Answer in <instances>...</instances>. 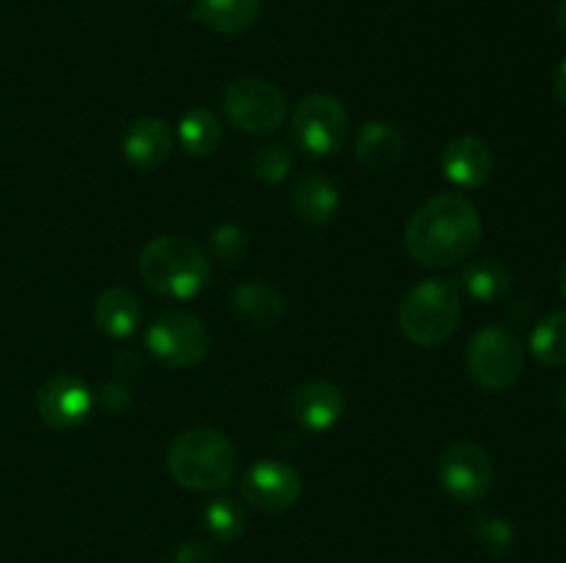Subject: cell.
<instances>
[{"instance_id": "obj_31", "label": "cell", "mask_w": 566, "mask_h": 563, "mask_svg": "<svg viewBox=\"0 0 566 563\" xmlns=\"http://www.w3.org/2000/svg\"><path fill=\"white\" fill-rule=\"evenodd\" d=\"M556 403H558V408L566 414V375L558 381V386H556Z\"/></svg>"}, {"instance_id": "obj_2", "label": "cell", "mask_w": 566, "mask_h": 563, "mask_svg": "<svg viewBox=\"0 0 566 563\" xmlns=\"http://www.w3.org/2000/svg\"><path fill=\"white\" fill-rule=\"evenodd\" d=\"M166 469L191 491H219L238 472V447L216 428H188L169 445Z\"/></svg>"}, {"instance_id": "obj_1", "label": "cell", "mask_w": 566, "mask_h": 563, "mask_svg": "<svg viewBox=\"0 0 566 563\" xmlns=\"http://www.w3.org/2000/svg\"><path fill=\"white\" fill-rule=\"evenodd\" d=\"M479 208L462 193H434L407 221L403 246L423 268L446 270L464 263L481 243Z\"/></svg>"}, {"instance_id": "obj_15", "label": "cell", "mask_w": 566, "mask_h": 563, "mask_svg": "<svg viewBox=\"0 0 566 563\" xmlns=\"http://www.w3.org/2000/svg\"><path fill=\"white\" fill-rule=\"evenodd\" d=\"M291 208L302 224L326 226L337 219L343 208L340 188L321 171H307L293 185Z\"/></svg>"}, {"instance_id": "obj_6", "label": "cell", "mask_w": 566, "mask_h": 563, "mask_svg": "<svg viewBox=\"0 0 566 563\" xmlns=\"http://www.w3.org/2000/svg\"><path fill=\"white\" fill-rule=\"evenodd\" d=\"M227 121L249 136H269L280 130L287 116V97L265 77H238L221 94Z\"/></svg>"}, {"instance_id": "obj_9", "label": "cell", "mask_w": 566, "mask_h": 563, "mask_svg": "<svg viewBox=\"0 0 566 563\" xmlns=\"http://www.w3.org/2000/svg\"><path fill=\"white\" fill-rule=\"evenodd\" d=\"M437 478L446 495L457 502H479L490 495L495 467L490 453L475 442H453L437 458Z\"/></svg>"}, {"instance_id": "obj_26", "label": "cell", "mask_w": 566, "mask_h": 563, "mask_svg": "<svg viewBox=\"0 0 566 563\" xmlns=\"http://www.w3.org/2000/svg\"><path fill=\"white\" fill-rule=\"evenodd\" d=\"M293 169V158L282 144H263L258 152L252 155V171L258 180L276 185V182L285 180Z\"/></svg>"}, {"instance_id": "obj_28", "label": "cell", "mask_w": 566, "mask_h": 563, "mask_svg": "<svg viewBox=\"0 0 566 563\" xmlns=\"http://www.w3.org/2000/svg\"><path fill=\"white\" fill-rule=\"evenodd\" d=\"M171 561L175 563H216V550L210 541L188 539L177 546L175 555H171Z\"/></svg>"}, {"instance_id": "obj_3", "label": "cell", "mask_w": 566, "mask_h": 563, "mask_svg": "<svg viewBox=\"0 0 566 563\" xmlns=\"http://www.w3.org/2000/svg\"><path fill=\"white\" fill-rule=\"evenodd\" d=\"M138 274L158 296L188 301L208 287L210 257L188 237L160 235L142 248Z\"/></svg>"}, {"instance_id": "obj_29", "label": "cell", "mask_w": 566, "mask_h": 563, "mask_svg": "<svg viewBox=\"0 0 566 563\" xmlns=\"http://www.w3.org/2000/svg\"><path fill=\"white\" fill-rule=\"evenodd\" d=\"M142 368H144L142 357H138L136 351H130V348H125V351H119L114 357V370L119 375H136Z\"/></svg>"}, {"instance_id": "obj_17", "label": "cell", "mask_w": 566, "mask_h": 563, "mask_svg": "<svg viewBox=\"0 0 566 563\" xmlns=\"http://www.w3.org/2000/svg\"><path fill=\"white\" fill-rule=\"evenodd\" d=\"M232 312L254 329H274L285 320V298L265 282H243L230 296Z\"/></svg>"}, {"instance_id": "obj_23", "label": "cell", "mask_w": 566, "mask_h": 563, "mask_svg": "<svg viewBox=\"0 0 566 563\" xmlns=\"http://www.w3.org/2000/svg\"><path fill=\"white\" fill-rule=\"evenodd\" d=\"M202 524L210 539L221 541V544H230V541L241 539L243 530H247V511L232 497H213L205 506Z\"/></svg>"}, {"instance_id": "obj_32", "label": "cell", "mask_w": 566, "mask_h": 563, "mask_svg": "<svg viewBox=\"0 0 566 563\" xmlns=\"http://www.w3.org/2000/svg\"><path fill=\"white\" fill-rule=\"evenodd\" d=\"M556 25H558V31H562L566 36V0H562V3H558V9H556Z\"/></svg>"}, {"instance_id": "obj_4", "label": "cell", "mask_w": 566, "mask_h": 563, "mask_svg": "<svg viewBox=\"0 0 566 563\" xmlns=\"http://www.w3.org/2000/svg\"><path fill=\"white\" fill-rule=\"evenodd\" d=\"M462 323V290L453 279H420L398 304V329L409 342L434 348L451 340Z\"/></svg>"}, {"instance_id": "obj_13", "label": "cell", "mask_w": 566, "mask_h": 563, "mask_svg": "<svg viewBox=\"0 0 566 563\" xmlns=\"http://www.w3.org/2000/svg\"><path fill=\"white\" fill-rule=\"evenodd\" d=\"M442 174L462 191H475L486 185V180L495 171V155L490 144L479 136H459L448 141V147L440 155Z\"/></svg>"}, {"instance_id": "obj_22", "label": "cell", "mask_w": 566, "mask_h": 563, "mask_svg": "<svg viewBox=\"0 0 566 563\" xmlns=\"http://www.w3.org/2000/svg\"><path fill=\"white\" fill-rule=\"evenodd\" d=\"M531 353L542 368H566V312H551L531 331Z\"/></svg>"}, {"instance_id": "obj_7", "label": "cell", "mask_w": 566, "mask_h": 563, "mask_svg": "<svg viewBox=\"0 0 566 563\" xmlns=\"http://www.w3.org/2000/svg\"><path fill=\"white\" fill-rule=\"evenodd\" d=\"M348 127H352V119H348L346 105L335 94L315 92L296 105L291 136L304 155L329 158L346 147Z\"/></svg>"}, {"instance_id": "obj_11", "label": "cell", "mask_w": 566, "mask_h": 563, "mask_svg": "<svg viewBox=\"0 0 566 563\" xmlns=\"http://www.w3.org/2000/svg\"><path fill=\"white\" fill-rule=\"evenodd\" d=\"M94 392L83 379L70 373L53 375L36 392V414L53 431H72L88 419Z\"/></svg>"}, {"instance_id": "obj_27", "label": "cell", "mask_w": 566, "mask_h": 563, "mask_svg": "<svg viewBox=\"0 0 566 563\" xmlns=\"http://www.w3.org/2000/svg\"><path fill=\"white\" fill-rule=\"evenodd\" d=\"M94 403H97V406H103L108 414L127 412L133 403L130 386L122 384V381H116V379L105 381V384L97 390V395H94Z\"/></svg>"}, {"instance_id": "obj_33", "label": "cell", "mask_w": 566, "mask_h": 563, "mask_svg": "<svg viewBox=\"0 0 566 563\" xmlns=\"http://www.w3.org/2000/svg\"><path fill=\"white\" fill-rule=\"evenodd\" d=\"M558 290H562V296L566 301V259L562 263V268H558Z\"/></svg>"}, {"instance_id": "obj_19", "label": "cell", "mask_w": 566, "mask_h": 563, "mask_svg": "<svg viewBox=\"0 0 566 563\" xmlns=\"http://www.w3.org/2000/svg\"><path fill=\"white\" fill-rule=\"evenodd\" d=\"M263 0H197L193 17L210 31L224 33V36H241L254 22L260 20Z\"/></svg>"}, {"instance_id": "obj_18", "label": "cell", "mask_w": 566, "mask_h": 563, "mask_svg": "<svg viewBox=\"0 0 566 563\" xmlns=\"http://www.w3.org/2000/svg\"><path fill=\"white\" fill-rule=\"evenodd\" d=\"M142 301L136 293L125 290V287H108L94 301V323L114 340L130 337L142 326Z\"/></svg>"}, {"instance_id": "obj_21", "label": "cell", "mask_w": 566, "mask_h": 563, "mask_svg": "<svg viewBox=\"0 0 566 563\" xmlns=\"http://www.w3.org/2000/svg\"><path fill=\"white\" fill-rule=\"evenodd\" d=\"M177 141L191 158H208L221 144V121L210 108H191L177 125Z\"/></svg>"}, {"instance_id": "obj_14", "label": "cell", "mask_w": 566, "mask_h": 563, "mask_svg": "<svg viewBox=\"0 0 566 563\" xmlns=\"http://www.w3.org/2000/svg\"><path fill=\"white\" fill-rule=\"evenodd\" d=\"M175 152L171 127L158 116H142L122 136V155L136 171H155Z\"/></svg>"}, {"instance_id": "obj_5", "label": "cell", "mask_w": 566, "mask_h": 563, "mask_svg": "<svg viewBox=\"0 0 566 563\" xmlns=\"http://www.w3.org/2000/svg\"><path fill=\"white\" fill-rule=\"evenodd\" d=\"M464 364L475 386L486 392H506L523 375L525 348L506 326H484L470 337Z\"/></svg>"}, {"instance_id": "obj_16", "label": "cell", "mask_w": 566, "mask_h": 563, "mask_svg": "<svg viewBox=\"0 0 566 563\" xmlns=\"http://www.w3.org/2000/svg\"><path fill=\"white\" fill-rule=\"evenodd\" d=\"M403 152H407V138L392 121H368L359 127L357 138H354V158L368 171L396 169L403 160Z\"/></svg>"}, {"instance_id": "obj_8", "label": "cell", "mask_w": 566, "mask_h": 563, "mask_svg": "<svg viewBox=\"0 0 566 563\" xmlns=\"http://www.w3.org/2000/svg\"><path fill=\"white\" fill-rule=\"evenodd\" d=\"M149 353L164 364L177 370L193 368L202 362L210 351V331L197 315L166 309L144 331Z\"/></svg>"}, {"instance_id": "obj_25", "label": "cell", "mask_w": 566, "mask_h": 563, "mask_svg": "<svg viewBox=\"0 0 566 563\" xmlns=\"http://www.w3.org/2000/svg\"><path fill=\"white\" fill-rule=\"evenodd\" d=\"M208 243H210V254L224 265L241 263V259L249 254V235L247 230L238 224L213 226L208 235Z\"/></svg>"}, {"instance_id": "obj_10", "label": "cell", "mask_w": 566, "mask_h": 563, "mask_svg": "<svg viewBox=\"0 0 566 563\" xmlns=\"http://www.w3.org/2000/svg\"><path fill=\"white\" fill-rule=\"evenodd\" d=\"M304 480L296 467L276 458L252 464L241 478L243 502L260 513H285L302 500Z\"/></svg>"}, {"instance_id": "obj_30", "label": "cell", "mask_w": 566, "mask_h": 563, "mask_svg": "<svg viewBox=\"0 0 566 563\" xmlns=\"http://www.w3.org/2000/svg\"><path fill=\"white\" fill-rule=\"evenodd\" d=\"M553 94H556L558 103L566 108V59L558 64L556 75H553Z\"/></svg>"}, {"instance_id": "obj_12", "label": "cell", "mask_w": 566, "mask_h": 563, "mask_svg": "<svg viewBox=\"0 0 566 563\" xmlns=\"http://www.w3.org/2000/svg\"><path fill=\"white\" fill-rule=\"evenodd\" d=\"M346 392L326 379H307L287 395V412L310 434L332 431L346 414Z\"/></svg>"}, {"instance_id": "obj_20", "label": "cell", "mask_w": 566, "mask_h": 563, "mask_svg": "<svg viewBox=\"0 0 566 563\" xmlns=\"http://www.w3.org/2000/svg\"><path fill=\"white\" fill-rule=\"evenodd\" d=\"M514 276L509 270V265L497 257H481L473 259V263L464 265L462 279H459V287L468 293L470 298L481 304H492L497 298H503L512 287Z\"/></svg>"}, {"instance_id": "obj_24", "label": "cell", "mask_w": 566, "mask_h": 563, "mask_svg": "<svg viewBox=\"0 0 566 563\" xmlns=\"http://www.w3.org/2000/svg\"><path fill=\"white\" fill-rule=\"evenodd\" d=\"M473 539L486 555H506L514 544V528L509 519L497 517V513H479L473 519Z\"/></svg>"}]
</instances>
